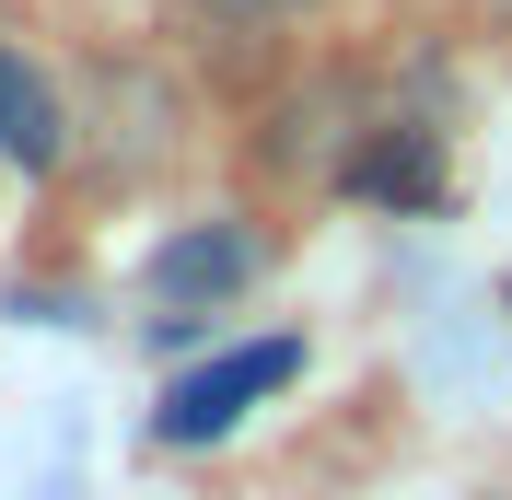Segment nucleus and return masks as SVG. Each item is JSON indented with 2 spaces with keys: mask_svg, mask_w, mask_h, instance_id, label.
<instances>
[{
  "mask_svg": "<svg viewBox=\"0 0 512 500\" xmlns=\"http://www.w3.org/2000/svg\"><path fill=\"white\" fill-rule=\"evenodd\" d=\"M222 24H303V12H326V0H210Z\"/></svg>",
  "mask_w": 512,
  "mask_h": 500,
  "instance_id": "nucleus-4",
  "label": "nucleus"
},
{
  "mask_svg": "<svg viewBox=\"0 0 512 500\" xmlns=\"http://www.w3.org/2000/svg\"><path fill=\"white\" fill-rule=\"evenodd\" d=\"M291 373H303V338H245V349H222V361H198V373L163 396V419H152V431L175 442V454H198V442H222L256 396H280Z\"/></svg>",
  "mask_w": 512,
  "mask_h": 500,
  "instance_id": "nucleus-1",
  "label": "nucleus"
},
{
  "mask_svg": "<svg viewBox=\"0 0 512 500\" xmlns=\"http://www.w3.org/2000/svg\"><path fill=\"white\" fill-rule=\"evenodd\" d=\"M70 152V117H59V94L35 82L12 47H0V163H24V175H47V163Z\"/></svg>",
  "mask_w": 512,
  "mask_h": 500,
  "instance_id": "nucleus-3",
  "label": "nucleus"
},
{
  "mask_svg": "<svg viewBox=\"0 0 512 500\" xmlns=\"http://www.w3.org/2000/svg\"><path fill=\"white\" fill-rule=\"evenodd\" d=\"M256 280V233H233V221H222V233H175V245H163L152 256V291H163V303H233V291H245Z\"/></svg>",
  "mask_w": 512,
  "mask_h": 500,
  "instance_id": "nucleus-2",
  "label": "nucleus"
},
{
  "mask_svg": "<svg viewBox=\"0 0 512 500\" xmlns=\"http://www.w3.org/2000/svg\"><path fill=\"white\" fill-rule=\"evenodd\" d=\"M489 12H512V0H489Z\"/></svg>",
  "mask_w": 512,
  "mask_h": 500,
  "instance_id": "nucleus-5",
  "label": "nucleus"
}]
</instances>
